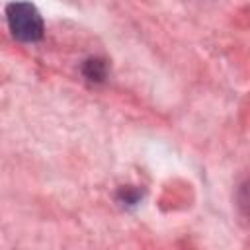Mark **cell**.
Returning <instances> with one entry per match:
<instances>
[{
  "instance_id": "6da1fadb",
  "label": "cell",
  "mask_w": 250,
  "mask_h": 250,
  "mask_svg": "<svg viewBox=\"0 0 250 250\" xmlns=\"http://www.w3.org/2000/svg\"><path fill=\"white\" fill-rule=\"evenodd\" d=\"M10 31L16 39L33 43L43 37V18L31 2H12L6 8Z\"/></svg>"
},
{
  "instance_id": "7a4b0ae2",
  "label": "cell",
  "mask_w": 250,
  "mask_h": 250,
  "mask_svg": "<svg viewBox=\"0 0 250 250\" xmlns=\"http://www.w3.org/2000/svg\"><path fill=\"white\" fill-rule=\"evenodd\" d=\"M84 72H86V76H88L90 80H102L104 74H105V66H104L102 61L94 59V61H88V62H86Z\"/></svg>"
}]
</instances>
